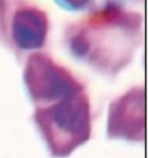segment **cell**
Returning a JSON list of instances; mask_svg holds the SVG:
<instances>
[{
	"mask_svg": "<svg viewBox=\"0 0 148 158\" xmlns=\"http://www.w3.org/2000/svg\"><path fill=\"white\" fill-rule=\"evenodd\" d=\"M142 15L107 3L69 32V45L78 57L108 73H115L132 59L142 37Z\"/></svg>",
	"mask_w": 148,
	"mask_h": 158,
	"instance_id": "obj_1",
	"label": "cell"
},
{
	"mask_svg": "<svg viewBox=\"0 0 148 158\" xmlns=\"http://www.w3.org/2000/svg\"><path fill=\"white\" fill-rule=\"evenodd\" d=\"M34 119L54 157L70 156L90 139V103L85 91L54 104L38 106Z\"/></svg>",
	"mask_w": 148,
	"mask_h": 158,
	"instance_id": "obj_2",
	"label": "cell"
},
{
	"mask_svg": "<svg viewBox=\"0 0 148 158\" xmlns=\"http://www.w3.org/2000/svg\"><path fill=\"white\" fill-rule=\"evenodd\" d=\"M24 82L31 100L48 106L84 92V85L64 66L43 53H33L27 60Z\"/></svg>",
	"mask_w": 148,
	"mask_h": 158,
	"instance_id": "obj_3",
	"label": "cell"
},
{
	"mask_svg": "<svg viewBox=\"0 0 148 158\" xmlns=\"http://www.w3.org/2000/svg\"><path fill=\"white\" fill-rule=\"evenodd\" d=\"M15 6L6 7L0 3V30L16 47L21 50H36L46 42L49 31L47 13L26 2H13Z\"/></svg>",
	"mask_w": 148,
	"mask_h": 158,
	"instance_id": "obj_4",
	"label": "cell"
},
{
	"mask_svg": "<svg viewBox=\"0 0 148 158\" xmlns=\"http://www.w3.org/2000/svg\"><path fill=\"white\" fill-rule=\"evenodd\" d=\"M146 94L135 86L113 101L109 107L107 134L110 139L143 142L146 135Z\"/></svg>",
	"mask_w": 148,
	"mask_h": 158,
	"instance_id": "obj_5",
	"label": "cell"
}]
</instances>
